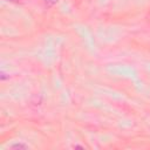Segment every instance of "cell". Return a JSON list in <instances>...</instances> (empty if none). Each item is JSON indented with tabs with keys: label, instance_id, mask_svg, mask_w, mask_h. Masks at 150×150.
Segmentation results:
<instances>
[{
	"label": "cell",
	"instance_id": "obj_3",
	"mask_svg": "<svg viewBox=\"0 0 150 150\" xmlns=\"http://www.w3.org/2000/svg\"><path fill=\"white\" fill-rule=\"evenodd\" d=\"M9 1H16V0H9Z\"/></svg>",
	"mask_w": 150,
	"mask_h": 150
},
{
	"label": "cell",
	"instance_id": "obj_2",
	"mask_svg": "<svg viewBox=\"0 0 150 150\" xmlns=\"http://www.w3.org/2000/svg\"><path fill=\"white\" fill-rule=\"evenodd\" d=\"M43 1H45V4L47 6H53V5H55L57 2V0H43Z\"/></svg>",
	"mask_w": 150,
	"mask_h": 150
},
{
	"label": "cell",
	"instance_id": "obj_1",
	"mask_svg": "<svg viewBox=\"0 0 150 150\" xmlns=\"http://www.w3.org/2000/svg\"><path fill=\"white\" fill-rule=\"evenodd\" d=\"M11 148H12V149H27L28 145L22 144V143H16V144H13Z\"/></svg>",
	"mask_w": 150,
	"mask_h": 150
}]
</instances>
